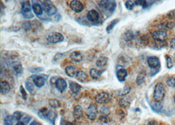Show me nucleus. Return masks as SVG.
Returning <instances> with one entry per match:
<instances>
[{"label":"nucleus","mask_w":175,"mask_h":125,"mask_svg":"<svg viewBox=\"0 0 175 125\" xmlns=\"http://www.w3.org/2000/svg\"><path fill=\"white\" fill-rule=\"evenodd\" d=\"M70 57L71 60L72 61H74L76 63H79L82 61L83 59V57L82 55V54H81L80 52H74L70 54Z\"/></svg>","instance_id":"nucleus-18"},{"label":"nucleus","mask_w":175,"mask_h":125,"mask_svg":"<svg viewBox=\"0 0 175 125\" xmlns=\"http://www.w3.org/2000/svg\"><path fill=\"white\" fill-rule=\"evenodd\" d=\"M76 78L77 79V81L83 83L86 82L87 81H88V76H87V75L85 72L82 71V70H80V71L77 72Z\"/></svg>","instance_id":"nucleus-20"},{"label":"nucleus","mask_w":175,"mask_h":125,"mask_svg":"<svg viewBox=\"0 0 175 125\" xmlns=\"http://www.w3.org/2000/svg\"><path fill=\"white\" fill-rule=\"evenodd\" d=\"M15 119L13 118V116H12V115H8V116H7L4 118V123L5 125H12Z\"/></svg>","instance_id":"nucleus-35"},{"label":"nucleus","mask_w":175,"mask_h":125,"mask_svg":"<svg viewBox=\"0 0 175 125\" xmlns=\"http://www.w3.org/2000/svg\"><path fill=\"white\" fill-rule=\"evenodd\" d=\"M167 59V68L168 69H171L172 68V67L173 66V62H172V59L169 56H167L166 57Z\"/></svg>","instance_id":"nucleus-43"},{"label":"nucleus","mask_w":175,"mask_h":125,"mask_svg":"<svg viewBox=\"0 0 175 125\" xmlns=\"http://www.w3.org/2000/svg\"><path fill=\"white\" fill-rule=\"evenodd\" d=\"M30 70L32 72H41V70H43V68H41V67H37V68L31 69Z\"/></svg>","instance_id":"nucleus-45"},{"label":"nucleus","mask_w":175,"mask_h":125,"mask_svg":"<svg viewBox=\"0 0 175 125\" xmlns=\"http://www.w3.org/2000/svg\"><path fill=\"white\" fill-rule=\"evenodd\" d=\"M174 26V24L173 22H165L164 23H161L159 24L158 28H160V30H169L172 29Z\"/></svg>","instance_id":"nucleus-25"},{"label":"nucleus","mask_w":175,"mask_h":125,"mask_svg":"<svg viewBox=\"0 0 175 125\" xmlns=\"http://www.w3.org/2000/svg\"><path fill=\"white\" fill-rule=\"evenodd\" d=\"M32 10H33L34 13L36 15L39 16L43 14V7H42V6L40 4H38V3H34V4H32Z\"/></svg>","instance_id":"nucleus-19"},{"label":"nucleus","mask_w":175,"mask_h":125,"mask_svg":"<svg viewBox=\"0 0 175 125\" xmlns=\"http://www.w3.org/2000/svg\"><path fill=\"white\" fill-rule=\"evenodd\" d=\"M57 117V115L56 114V113H54V111H48L46 118H47V120L49 121L51 124L54 125V121H55V119H56Z\"/></svg>","instance_id":"nucleus-28"},{"label":"nucleus","mask_w":175,"mask_h":125,"mask_svg":"<svg viewBox=\"0 0 175 125\" xmlns=\"http://www.w3.org/2000/svg\"><path fill=\"white\" fill-rule=\"evenodd\" d=\"M135 5H140L144 9H146L149 7V4L146 1H135Z\"/></svg>","instance_id":"nucleus-38"},{"label":"nucleus","mask_w":175,"mask_h":125,"mask_svg":"<svg viewBox=\"0 0 175 125\" xmlns=\"http://www.w3.org/2000/svg\"><path fill=\"white\" fill-rule=\"evenodd\" d=\"M116 2L114 1H101L99 3V9L108 17L114 12Z\"/></svg>","instance_id":"nucleus-1"},{"label":"nucleus","mask_w":175,"mask_h":125,"mask_svg":"<svg viewBox=\"0 0 175 125\" xmlns=\"http://www.w3.org/2000/svg\"><path fill=\"white\" fill-rule=\"evenodd\" d=\"M20 91H21V94L22 95V97L23 98L24 100L27 99V93L26 92L25 89L24 88V87L22 86H21L20 87Z\"/></svg>","instance_id":"nucleus-42"},{"label":"nucleus","mask_w":175,"mask_h":125,"mask_svg":"<svg viewBox=\"0 0 175 125\" xmlns=\"http://www.w3.org/2000/svg\"><path fill=\"white\" fill-rule=\"evenodd\" d=\"M69 88L70 91L74 94H77L79 92V90L82 88V86L79 84H77V82H73V81H69Z\"/></svg>","instance_id":"nucleus-17"},{"label":"nucleus","mask_w":175,"mask_h":125,"mask_svg":"<svg viewBox=\"0 0 175 125\" xmlns=\"http://www.w3.org/2000/svg\"><path fill=\"white\" fill-rule=\"evenodd\" d=\"M70 7L74 12L80 13L83 10L84 6L80 1L74 0V1H72L70 3Z\"/></svg>","instance_id":"nucleus-11"},{"label":"nucleus","mask_w":175,"mask_h":125,"mask_svg":"<svg viewBox=\"0 0 175 125\" xmlns=\"http://www.w3.org/2000/svg\"><path fill=\"white\" fill-rule=\"evenodd\" d=\"M98 115V108L97 105L95 104H90L89 107L86 110V115L87 118L90 121H94L96 119Z\"/></svg>","instance_id":"nucleus-6"},{"label":"nucleus","mask_w":175,"mask_h":125,"mask_svg":"<svg viewBox=\"0 0 175 125\" xmlns=\"http://www.w3.org/2000/svg\"><path fill=\"white\" fill-rule=\"evenodd\" d=\"M119 22V19H118V18L114 19V20H113L112 21L110 22L109 24L108 25V27H106V33L108 34L111 33L113 28H114V27L116 26V24H118Z\"/></svg>","instance_id":"nucleus-26"},{"label":"nucleus","mask_w":175,"mask_h":125,"mask_svg":"<svg viewBox=\"0 0 175 125\" xmlns=\"http://www.w3.org/2000/svg\"><path fill=\"white\" fill-rule=\"evenodd\" d=\"M101 74L102 72H100V70L96 69H91L90 70V75L95 80L99 78L100 77V76H101Z\"/></svg>","instance_id":"nucleus-29"},{"label":"nucleus","mask_w":175,"mask_h":125,"mask_svg":"<svg viewBox=\"0 0 175 125\" xmlns=\"http://www.w3.org/2000/svg\"><path fill=\"white\" fill-rule=\"evenodd\" d=\"M151 34L154 40L157 41V42H163L167 38V33L163 30L154 31Z\"/></svg>","instance_id":"nucleus-8"},{"label":"nucleus","mask_w":175,"mask_h":125,"mask_svg":"<svg viewBox=\"0 0 175 125\" xmlns=\"http://www.w3.org/2000/svg\"><path fill=\"white\" fill-rule=\"evenodd\" d=\"M12 70L13 71L15 75H18L21 74L22 72V67L20 63H16L15 61L11 64Z\"/></svg>","instance_id":"nucleus-21"},{"label":"nucleus","mask_w":175,"mask_h":125,"mask_svg":"<svg viewBox=\"0 0 175 125\" xmlns=\"http://www.w3.org/2000/svg\"><path fill=\"white\" fill-rule=\"evenodd\" d=\"M74 118L77 121H80L83 116V108L80 105H76L74 109Z\"/></svg>","instance_id":"nucleus-14"},{"label":"nucleus","mask_w":175,"mask_h":125,"mask_svg":"<svg viewBox=\"0 0 175 125\" xmlns=\"http://www.w3.org/2000/svg\"><path fill=\"white\" fill-rule=\"evenodd\" d=\"M147 63L148 66L150 67L151 69H158V67L160 68V61L157 57H150L147 61Z\"/></svg>","instance_id":"nucleus-9"},{"label":"nucleus","mask_w":175,"mask_h":125,"mask_svg":"<svg viewBox=\"0 0 175 125\" xmlns=\"http://www.w3.org/2000/svg\"><path fill=\"white\" fill-rule=\"evenodd\" d=\"M58 78V77H57V76H54V77L52 78L51 79V84H55V83H56V82H57Z\"/></svg>","instance_id":"nucleus-49"},{"label":"nucleus","mask_w":175,"mask_h":125,"mask_svg":"<svg viewBox=\"0 0 175 125\" xmlns=\"http://www.w3.org/2000/svg\"><path fill=\"white\" fill-rule=\"evenodd\" d=\"M124 39L125 41H131L134 40V34L133 33L131 30H128L125 32V33L124 34Z\"/></svg>","instance_id":"nucleus-31"},{"label":"nucleus","mask_w":175,"mask_h":125,"mask_svg":"<svg viewBox=\"0 0 175 125\" xmlns=\"http://www.w3.org/2000/svg\"><path fill=\"white\" fill-rule=\"evenodd\" d=\"M125 5L126 8H127L128 10H132L135 6L134 2H132V1H127L125 2Z\"/></svg>","instance_id":"nucleus-41"},{"label":"nucleus","mask_w":175,"mask_h":125,"mask_svg":"<svg viewBox=\"0 0 175 125\" xmlns=\"http://www.w3.org/2000/svg\"><path fill=\"white\" fill-rule=\"evenodd\" d=\"M65 72L66 75L70 77H75L79 70L74 66H68L65 69Z\"/></svg>","instance_id":"nucleus-16"},{"label":"nucleus","mask_w":175,"mask_h":125,"mask_svg":"<svg viewBox=\"0 0 175 125\" xmlns=\"http://www.w3.org/2000/svg\"><path fill=\"white\" fill-rule=\"evenodd\" d=\"M55 86H56L58 92L62 93L65 91V89L67 88V83L64 78L58 77L56 83H55Z\"/></svg>","instance_id":"nucleus-10"},{"label":"nucleus","mask_w":175,"mask_h":125,"mask_svg":"<svg viewBox=\"0 0 175 125\" xmlns=\"http://www.w3.org/2000/svg\"><path fill=\"white\" fill-rule=\"evenodd\" d=\"M119 105L123 108H127L130 105V100H129V98H121L119 101Z\"/></svg>","instance_id":"nucleus-30"},{"label":"nucleus","mask_w":175,"mask_h":125,"mask_svg":"<svg viewBox=\"0 0 175 125\" xmlns=\"http://www.w3.org/2000/svg\"><path fill=\"white\" fill-rule=\"evenodd\" d=\"M26 88L27 90L32 94L34 91V83L32 81H28L26 82Z\"/></svg>","instance_id":"nucleus-34"},{"label":"nucleus","mask_w":175,"mask_h":125,"mask_svg":"<svg viewBox=\"0 0 175 125\" xmlns=\"http://www.w3.org/2000/svg\"><path fill=\"white\" fill-rule=\"evenodd\" d=\"M15 125H25V123L24 122H22V121H19L18 123L16 124Z\"/></svg>","instance_id":"nucleus-51"},{"label":"nucleus","mask_w":175,"mask_h":125,"mask_svg":"<svg viewBox=\"0 0 175 125\" xmlns=\"http://www.w3.org/2000/svg\"><path fill=\"white\" fill-rule=\"evenodd\" d=\"M30 78L33 80V82L38 88H42L45 85V81L48 79V76L45 75H36L30 76Z\"/></svg>","instance_id":"nucleus-4"},{"label":"nucleus","mask_w":175,"mask_h":125,"mask_svg":"<svg viewBox=\"0 0 175 125\" xmlns=\"http://www.w3.org/2000/svg\"><path fill=\"white\" fill-rule=\"evenodd\" d=\"M148 125H159V124L155 121H151L148 123Z\"/></svg>","instance_id":"nucleus-50"},{"label":"nucleus","mask_w":175,"mask_h":125,"mask_svg":"<svg viewBox=\"0 0 175 125\" xmlns=\"http://www.w3.org/2000/svg\"><path fill=\"white\" fill-rule=\"evenodd\" d=\"M167 84L171 88H175V78L170 77L167 79Z\"/></svg>","instance_id":"nucleus-40"},{"label":"nucleus","mask_w":175,"mask_h":125,"mask_svg":"<svg viewBox=\"0 0 175 125\" xmlns=\"http://www.w3.org/2000/svg\"><path fill=\"white\" fill-rule=\"evenodd\" d=\"M36 124H37V122L34 121L32 122V123L30 125H36Z\"/></svg>","instance_id":"nucleus-52"},{"label":"nucleus","mask_w":175,"mask_h":125,"mask_svg":"<svg viewBox=\"0 0 175 125\" xmlns=\"http://www.w3.org/2000/svg\"><path fill=\"white\" fill-rule=\"evenodd\" d=\"M22 14H23V13H22ZM23 15H24V17L25 18H26L28 19L34 17V15H33V14L32 13H26V14H23Z\"/></svg>","instance_id":"nucleus-47"},{"label":"nucleus","mask_w":175,"mask_h":125,"mask_svg":"<svg viewBox=\"0 0 175 125\" xmlns=\"http://www.w3.org/2000/svg\"><path fill=\"white\" fill-rule=\"evenodd\" d=\"M131 91V87L129 85H125L123 89L116 91V94L119 96H125Z\"/></svg>","instance_id":"nucleus-24"},{"label":"nucleus","mask_w":175,"mask_h":125,"mask_svg":"<svg viewBox=\"0 0 175 125\" xmlns=\"http://www.w3.org/2000/svg\"><path fill=\"white\" fill-rule=\"evenodd\" d=\"M165 86L163 83H158L155 86L154 91V98L156 102H161L163 101L165 97Z\"/></svg>","instance_id":"nucleus-2"},{"label":"nucleus","mask_w":175,"mask_h":125,"mask_svg":"<svg viewBox=\"0 0 175 125\" xmlns=\"http://www.w3.org/2000/svg\"><path fill=\"white\" fill-rule=\"evenodd\" d=\"M48 110L46 108H43L38 112V115L39 117L41 118H47V115L48 113Z\"/></svg>","instance_id":"nucleus-36"},{"label":"nucleus","mask_w":175,"mask_h":125,"mask_svg":"<svg viewBox=\"0 0 175 125\" xmlns=\"http://www.w3.org/2000/svg\"><path fill=\"white\" fill-rule=\"evenodd\" d=\"M49 104L51 106V107L53 109H57L59 108L61 106L60 102L57 100L56 99H51L49 100Z\"/></svg>","instance_id":"nucleus-32"},{"label":"nucleus","mask_w":175,"mask_h":125,"mask_svg":"<svg viewBox=\"0 0 175 125\" xmlns=\"http://www.w3.org/2000/svg\"><path fill=\"white\" fill-rule=\"evenodd\" d=\"M12 116H13L15 121L19 122V121H20L22 118V114L21 112H20V111H15V112H14V113H13V115H12Z\"/></svg>","instance_id":"nucleus-39"},{"label":"nucleus","mask_w":175,"mask_h":125,"mask_svg":"<svg viewBox=\"0 0 175 125\" xmlns=\"http://www.w3.org/2000/svg\"><path fill=\"white\" fill-rule=\"evenodd\" d=\"M87 18L88 20L92 22H96L99 20L100 15L99 12H97L95 9H92L88 12Z\"/></svg>","instance_id":"nucleus-12"},{"label":"nucleus","mask_w":175,"mask_h":125,"mask_svg":"<svg viewBox=\"0 0 175 125\" xmlns=\"http://www.w3.org/2000/svg\"><path fill=\"white\" fill-rule=\"evenodd\" d=\"M34 23V21L32 22V21H26L24 22H23V24H22V27H23L24 29L25 30H31L32 29H34L35 27H38V25L37 22L36 24H33Z\"/></svg>","instance_id":"nucleus-22"},{"label":"nucleus","mask_w":175,"mask_h":125,"mask_svg":"<svg viewBox=\"0 0 175 125\" xmlns=\"http://www.w3.org/2000/svg\"><path fill=\"white\" fill-rule=\"evenodd\" d=\"M41 6L43 7V10L46 13L48 16H53L57 13L56 7L50 1H43Z\"/></svg>","instance_id":"nucleus-3"},{"label":"nucleus","mask_w":175,"mask_h":125,"mask_svg":"<svg viewBox=\"0 0 175 125\" xmlns=\"http://www.w3.org/2000/svg\"><path fill=\"white\" fill-rule=\"evenodd\" d=\"M112 99V96L109 93L107 92H100L97 94L95 97V101L98 104H106L110 101Z\"/></svg>","instance_id":"nucleus-5"},{"label":"nucleus","mask_w":175,"mask_h":125,"mask_svg":"<svg viewBox=\"0 0 175 125\" xmlns=\"http://www.w3.org/2000/svg\"><path fill=\"white\" fill-rule=\"evenodd\" d=\"M151 108L154 111L157 112V113H160L162 108H163V105L160 103V102H155V103H154L151 105Z\"/></svg>","instance_id":"nucleus-33"},{"label":"nucleus","mask_w":175,"mask_h":125,"mask_svg":"<svg viewBox=\"0 0 175 125\" xmlns=\"http://www.w3.org/2000/svg\"><path fill=\"white\" fill-rule=\"evenodd\" d=\"M11 86L7 82L2 81L1 82V92L2 94H6L10 91Z\"/></svg>","instance_id":"nucleus-23"},{"label":"nucleus","mask_w":175,"mask_h":125,"mask_svg":"<svg viewBox=\"0 0 175 125\" xmlns=\"http://www.w3.org/2000/svg\"><path fill=\"white\" fill-rule=\"evenodd\" d=\"M127 70L122 68V69H119V70H117L116 72V76L117 78H118V81L120 82H125L126 78L127 76Z\"/></svg>","instance_id":"nucleus-13"},{"label":"nucleus","mask_w":175,"mask_h":125,"mask_svg":"<svg viewBox=\"0 0 175 125\" xmlns=\"http://www.w3.org/2000/svg\"><path fill=\"white\" fill-rule=\"evenodd\" d=\"M60 125H74V124L72 123H70V122H68V121H66L65 120L62 119V120H61V122H60Z\"/></svg>","instance_id":"nucleus-46"},{"label":"nucleus","mask_w":175,"mask_h":125,"mask_svg":"<svg viewBox=\"0 0 175 125\" xmlns=\"http://www.w3.org/2000/svg\"><path fill=\"white\" fill-rule=\"evenodd\" d=\"M144 80H145V75H144V74L140 73L138 75L136 82H137V84L138 85H140L142 84V83H144Z\"/></svg>","instance_id":"nucleus-37"},{"label":"nucleus","mask_w":175,"mask_h":125,"mask_svg":"<svg viewBox=\"0 0 175 125\" xmlns=\"http://www.w3.org/2000/svg\"><path fill=\"white\" fill-rule=\"evenodd\" d=\"M174 104H175V96H174Z\"/></svg>","instance_id":"nucleus-53"},{"label":"nucleus","mask_w":175,"mask_h":125,"mask_svg":"<svg viewBox=\"0 0 175 125\" xmlns=\"http://www.w3.org/2000/svg\"><path fill=\"white\" fill-rule=\"evenodd\" d=\"M167 17L171 19H175V9L171 11L169 13H168Z\"/></svg>","instance_id":"nucleus-44"},{"label":"nucleus","mask_w":175,"mask_h":125,"mask_svg":"<svg viewBox=\"0 0 175 125\" xmlns=\"http://www.w3.org/2000/svg\"><path fill=\"white\" fill-rule=\"evenodd\" d=\"M107 63H108V58L106 57H100L97 59L96 65L99 67H104L107 65Z\"/></svg>","instance_id":"nucleus-27"},{"label":"nucleus","mask_w":175,"mask_h":125,"mask_svg":"<svg viewBox=\"0 0 175 125\" xmlns=\"http://www.w3.org/2000/svg\"><path fill=\"white\" fill-rule=\"evenodd\" d=\"M47 39L49 42L51 44H57L63 41L64 38L63 35L59 33H53L48 35Z\"/></svg>","instance_id":"nucleus-7"},{"label":"nucleus","mask_w":175,"mask_h":125,"mask_svg":"<svg viewBox=\"0 0 175 125\" xmlns=\"http://www.w3.org/2000/svg\"><path fill=\"white\" fill-rule=\"evenodd\" d=\"M170 46L171 48H175V38H173V39L171 40Z\"/></svg>","instance_id":"nucleus-48"},{"label":"nucleus","mask_w":175,"mask_h":125,"mask_svg":"<svg viewBox=\"0 0 175 125\" xmlns=\"http://www.w3.org/2000/svg\"><path fill=\"white\" fill-rule=\"evenodd\" d=\"M32 5L30 4V1H23L21 2V10L23 14H26L31 13L32 11Z\"/></svg>","instance_id":"nucleus-15"}]
</instances>
